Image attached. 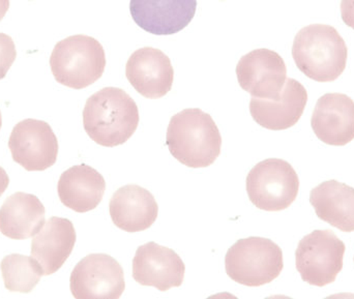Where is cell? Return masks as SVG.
I'll return each instance as SVG.
<instances>
[{"label": "cell", "mask_w": 354, "mask_h": 299, "mask_svg": "<svg viewBox=\"0 0 354 299\" xmlns=\"http://www.w3.org/2000/svg\"><path fill=\"white\" fill-rule=\"evenodd\" d=\"M340 8L343 22L354 29V0H342Z\"/></svg>", "instance_id": "603a6c76"}, {"label": "cell", "mask_w": 354, "mask_h": 299, "mask_svg": "<svg viewBox=\"0 0 354 299\" xmlns=\"http://www.w3.org/2000/svg\"><path fill=\"white\" fill-rule=\"evenodd\" d=\"M16 57V46L12 37L6 33H0V80L6 76Z\"/></svg>", "instance_id": "7402d4cb"}, {"label": "cell", "mask_w": 354, "mask_h": 299, "mask_svg": "<svg viewBox=\"0 0 354 299\" xmlns=\"http://www.w3.org/2000/svg\"><path fill=\"white\" fill-rule=\"evenodd\" d=\"M139 110L134 99L118 87H105L87 99L83 126L97 144L114 147L126 143L138 128Z\"/></svg>", "instance_id": "6da1fadb"}, {"label": "cell", "mask_w": 354, "mask_h": 299, "mask_svg": "<svg viewBox=\"0 0 354 299\" xmlns=\"http://www.w3.org/2000/svg\"><path fill=\"white\" fill-rule=\"evenodd\" d=\"M226 273L235 283L260 287L272 283L284 269L283 252L268 238H243L235 242L225 258Z\"/></svg>", "instance_id": "5b68a950"}, {"label": "cell", "mask_w": 354, "mask_h": 299, "mask_svg": "<svg viewBox=\"0 0 354 299\" xmlns=\"http://www.w3.org/2000/svg\"><path fill=\"white\" fill-rule=\"evenodd\" d=\"M2 126V117H1V112H0V130H1Z\"/></svg>", "instance_id": "484cf974"}, {"label": "cell", "mask_w": 354, "mask_h": 299, "mask_svg": "<svg viewBox=\"0 0 354 299\" xmlns=\"http://www.w3.org/2000/svg\"><path fill=\"white\" fill-rule=\"evenodd\" d=\"M10 8V0H0V21L4 18Z\"/></svg>", "instance_id": "d4e9b609"}, {"label": "cell", "mask_w": 354, "mask_h": 299, "mask_svg": "<svg viewBox=\"0 0 354 299\" xmlns=\"http://www.w3.org/2000/svg\"><path fill=\"white\" fill-rule=\"evenodd\" d=\"M45 215V207L37 196L15 193L0 209V232L10 240H28L43 227Z\"/></svg>", "instance_id": "d6986e66"}, {"label": "cell", "mask_w": 354, "mask_h": 299, "mask_svg": "<svg viewBox=\"0 0 354 299\" xmlns=\"http://www.w3.org/2000/svg\"><path fill=\"white\" fill-rule=\"evenodd\" d=\"M185 273V263L180 257L171 249L153 242L139 247L133 259L135 281L160 291L183 285Z\"/></svg>", "instance_id": "8fae6325"}, {"label": "cell", "mask_w": 354, "mask_h": 299, "mask_svg": "<svg viewBox=\"0 0 354 299\" xmlns=\"http://www.w3.org/2000/svg\"><path fill=\"white\" fill-rule=\"evenodd\" d=\"M0 269L6 289L20 293L32 291L44 276L43 269L33 257L21 254L4 257Z\"/></svg>", "instance_id": "44dd1931"}, {"label": "cell", "mask_w": 354, "mask_h": 299, "mask_svg": "<svg viewBox=\"0 0 354 299\" xmlns=\"http://www.w3.org/2000/svg\"><path fill=\"white\" fill-rule=\"evenodd\" d=\"M310 203L322 221L343 232L354 231V189L337 180L322 182L310 194Z\"/></svg>", "instance_id": "ffe728a7"}, {"label": "cell", "mask_w": 354, "mask_h": 299, "mask_svg": "<svg viewBox=\"0 0 354 299\" xmlns=\"http://www.w3.org/2000/svg\"><path fill=\"white\" fill-rule=\"evenodd\" d=\"M129 82L147 99L165 97L174 80V70L170 58L159 49L141 48L129 58L126 66Z\"/></svg>", "instance_id": "7c38bea8"}, {"label": "cell", "mask_w": 354, "mask_h": 299, "mask_svg": "<svg viewBox=\"0 0 354 299\" xmlns=\"http://www.w3.org/2000/svg\"><path fill=\"white\" fill-rule=\"evenodd\" d=\"M166 144L179 163L197 169L216 162L222 136L209 114L200 109H185L172 116Z\"/></svg>", "instance_id": "7a4b0ae2"}, {"label": "cell", "mask_w": 354, "mask_h": 299, "mask_svg": "<svg viewBox=\"0 0 354 299\" xmlns=\"http://www.w3.org/2000/svg\"><path fill=\"white\" fill-rule=\"evenodd\" d=\"M245 184L250 200L262 211H284L299 195V175L284 160L260 162L248 174Z\"/></svg>", "instance_id": "8992f818"}, {"label": "cell", "mask_w": 354, "mask_h": 299, "mask_svg": "<svg viewBox=\"0 0 354 299\" xmlns=\"http://www.w3.org/2000/svg\"><path fill=\"white\" fill-rule=\"evenodd\" d=\"M344 242L330 230H315L299 242L295 264L306 283L324 287L336 281L343 269Z\"/></svg>", "instance_id": "52a82bcc"}, {"label": "cell", "mask_w": 354, "mask_h": 299, "mask_svg": "<svg viewBox=\"0 0 354 299\" xmlns=\"http://www.w3.org/2000/svg\"><path fill=\"white\" fill-rule=\"evenodd\" d=\"M8 148L14 162L27 171H44L57 161L59 147L49 124L28 118L12 128Z\"/></svg>", "instance_id": "ba28073f"}, {"label": "cell", "mask_w": 354, "mask_h": 299, "mask_svg": "<svg viewBox=\"0 0 354 299\" xmlns=\"http://www.w3.org/2000/svg\"><path fill=\"white\" fill-rule=\"evenodd\" d=\"M105 190L103 175L85 164L64 171L57 184L58 196L62 204L79 213L97 209Z\"/></svg>", "instance_id": "ac0fdd59"}, {"label": "cell", "mask_w": 354, "mask_h": 299, "mask_svg": "<svg viewBox=\"0 0 354 299\" xmlns=\"http://www.w3.org/2000/svg\"><path fill=\"white\" fill-rule=\"evenodd\" d=\"M76 230L72 222L64 218L48 220L31 242V256L39 263L44 276H51L62 269L74 250Z\"/></svg>", "instance_id": "e0dca14e"}, {"label": "cell", "mask_w": 354, "mask_h": 299, "mask_svg": "<svg viewBox=\"0 0 354 299\" xmlns=\"http://www.w3.org/2000/svg\"><path fill=\"white\" fill-rule=\"evenodd\" d=\"M71 291L75 298H120L126 289L122 265L106 254H91L73 269Z\"/></svg>", "instance_id": "9c48e42d"}, {"label": "cell", "mask_w": 354, "mask_h": 299, "mask_svg": "<svg viewBox=\"0 0 354 299\" xmlns=\"http://www.w3.org/2000/svg\"><path fill=\"white\" fill-rule=\"evenodd\" d=\"M10 184V177L3 168L0 167V197L3 195Z\"/></svg>", "instance_id": "cb8c5ba5"}, {"label": "cell", "mask_w": 354, "mask_h": 299, "mask_svg": "<svg viewBox=\"0 0 354 299\" xmlns=\"http://www.w3.org/2000/svg\"><path fill=\"white\" fill-rule=\"evenodd\" d=\"M292 57L308 78L317 82H333L346 68L348 48L335 27L312 24L295 35Z\"/></svg>", "instance_id": "3957f363"}, {"label": "cell", "mask_w": 354, "mask_h": 299, "mask_svg": "<svg viewBox=\"0 0 354 299\" xmlns=\"http://www.w3.org/2000/svg\"><path fill=\"white\" fill-rule=\"evenodd\" d=\"M197 0H131L133 20L155 35H176L193 20Z\"/></svg>", "instance_id": "4fadbf2b"}, {"label": "cell", "mask_w": 354, "mask_h": 299, "mask_svg": "<svg viewBox=\"0 0 354 299\" xmlns=\"http://www.w3.org/2000/svg\"><path fill=\"white\" fill-rule=\"evenodd\" d=\"M50 66L59 84L73 89L86 88L103 76L105 50L95 37L72 35L56 44Z\"/></svg>", "instance_id": "277c9868"}, {"label": "cell", "mask_w": 354, "mask_h": 299, "mask_svg": "<svg viewBox=\"0 0 354 299\" xmlns=\"http://www.w3.org/2000/svg\"><path fill=\"white\" fill-rule=\"evenodd\" d=\"M236 75L241 88L252 97L278 99L286 83L287 68L277 52L256 49L241 58Z\"/></svg>", "instance_id": "30bf717a"}, {"label": "cell", "mask_w": 354, "mask_h": 299, "mask_svg": "<svg viewBox=\"0 0 354 299\" xmlns=\"http://www.w3.org/2000/svg\"><path fill=\"white\" fill-rule=\"evenodd\" d=\"M311 126L319 140L333 146H344L354 139V102L348 95L330 93L322 95L314 108Z\"/></svg>", "instance_id": "5bb4252c"}, {"label": "cell", "mask_w": 354, "mask_h": 299, "mask_svg": "<svg viewBox=\"0 0 354 299\" xmlns=\"http://www.w3.org/2000/svg\"><path fill=\"white\" fill-rule=\"evenodd\" d=\"M308 93L295 79H287L280 99H263L252 97L250 112L262 128L283 131L297 124L305 111Z\"/></svg>", "instance_id": "9a60e30c"}, {"label": "cell", "mask_w": 354, "mask_h": 299, "mask_svg": "<svg viewBox=\"0 0 354 299\" xmlns=\"http://www.w3.org/2000/svg\"><path fill=\"white\" fill-rule=\"evenodd\" d=\"M109 209L114 225L129 233L149 229L159 215V205L155 197L137 184L118 189L110 200Z\"/></svg>", "instance_id": "2e32d148"}]
</instances>
